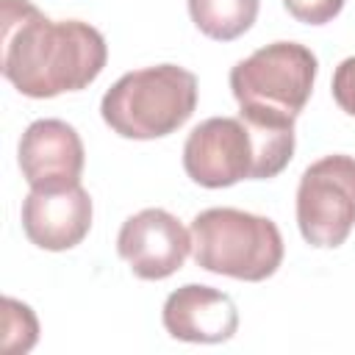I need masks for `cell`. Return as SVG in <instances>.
Instances as JSON below:
<instances>
[{"label": "cell", "instance_id": "9", "mask_svg": "<svg viewBox=\"0 0 355 355\" xmlns=\"http://www.w3.org/2000/svg\"><path fill=\"white\" fill-rule=\"evenodd\" d=\"M19 169L31 189L72 186L83 172V141L64 119H36L19 139Z\"/></svg>", "mask_w": 355, "mask_h": 355}, {"label": "cell", "instance_id": "6", "mask_svg": "<svg viewBox=\"0 0 355 355\" xmlns=\"http://www.w3.org/2000/svg\"><path fill=\"white\" fill-rule=\"evenodd\" d=\"M297 225L311 247H338L355 227V158L324 155L297 186Z\"/></svg>", "mask_w": 355, "mask_h": 355}, {"label": "cell", "instance_id": "10", "mask_svg": "<svg viewBox=\"0 0 355 355\" xmlns=\"http://www.w3.org/2000/svg\"><path fill=\"white\" fill-rule=\"evenodd\" d=\"M164 327L172 338L191 344H219L239 330V311L233 300L211 286L186 283L164 302Z\"/></svg>", "mask_w": 355, "mask_h": 355}, {"label": "cell", "instance_id": "12", "mask_svg": "<svg viewBox=\"0 0 355 355\" xmlns=\"http://www.w3.org/2000/svg\"><path fill=\"white\" fill-rule=\"evenodd\" d=\"M39 338V322L33 311L14 300L3 297V352L6 355H19L28 352Z\"/></svg>", "mask_w": 355, "mask_h": 355}, {"label": "cell", "instance_id": "8", "mask_svg": "<svg viewBox=\"0 0 355 355\" xmlns=\"http://www.w3.org/2000/svg\"><path fill=\"white\" fill-rule=\"evenodd\" d=\"M92 227V197L80 183L31 189L22 200V230L31 244L50 252L78 247Z\"/></svg>", "mask_w": 355, "mask_h": 355}, {"label": "cell", "instance_id": "3", "mask_svg": "<svg viewBox=\"0 0 355 355\" xmlns=\"http://www.w3.org/2000/svg\"><path fill=\"white\" fill-rule=\"evenodd\" d=\"M197 108V78L178 64L122 75L100 103L103 122L122 139H161L189 122Z\"/></svg>", "mask_w": 355, "mask_h": 355}, {"label": "cell", "instance_id": "2", "mask_svg": "<svg viewBox=\"0 0 355 355\" xmlns=\"http://www.w3.org/2000/svg\"><path fill=\"white\" fill-rule=\"evenodd\" d=\"M294 155V122L241 114L200 122L183 144L186 175L205 189L280 175Z\"/></svg>", "mask_w": 355, "mask_h": 355}, {"label": "cell", "instance_id": "4", "mask_svg": "<svg viewBox=\"0 0 355 355\" xmlns=\"http://www.w3.org/2000/svg\"><path fill=\"white\" fill-rule=\"evenodd\" d=\"M194 263L236 280H266L283 263V236L266 216L239 208H208L191 219Z\"/></svg>", "mask_w": 355, "mask_h": 355}, {"label": "cell", "instance_id": "11", "mask_svg": "<svg viewBox=\"0 0 355 355\" xmlns=\"http://www.w3.org/2000/svg\"><path fill=\"white\" fill-rule=\"evenodd\" d=\"M189 17L200 33L216 42H233L247 33L258 17V0H186Z\"/></svg>", "mask_w": 355, "mask_h": 355}, {"label": "cell", "instance_id": "13", "mask_svg": "<svg viewBox=\"0 0 355 355\" xmlns=\"http://www.w3.org/2000/svg\"><path fill=\"white\" fill-rule=\"evenodd\" d=\"M286 11L305 25H324L344 8V0H283Z\"/></svg>", "mask_w": 355, "mask_h": 355}, {"label": "cell", "instance_id": "14", "mask_svg": "<svg viewBox=\"0 0 355 355\" xmlns=\"http://www.w3.org/2000/svg\"><path fill=\"white\" fill-rule=\"evenodd\" d=\"M333 100L341 111L355 116V55L344 58L333 72Z\"/></svg>", "mask_w": 355, "mask_h": 355}, {"label": "cell", "instance_id": "7", "mask_svg": "<svg viewBox=\"0 0 355 355\" xmlns=\"http://www.w3.org/2000/svg\"><path fill=\"white\" fill-rule=\"evenodd\" d=\"M116 252L141 280L175 275L191 252V233L164 208H144L128 216L116 236Z\"/></svg>", "mask_w": 355, "mask_h": 355}, {"label": "cell", "instance_id": "1", "mask_svg": "<svg viewBox=\"0 0 355 355\" xmlns=\"http://www.w3.org/2000/svg\"><path fill=\"white\" fill-rule=\"evenodd\" d=\"M0 31L3 75L33 100L86 89L108 61L97 28L80 19L53 22L28 0H3Z\"/></svg>", "mask_w": 355, "mask_h": 355}, {"label": "cell", "instance_id": "5", "mask_svg": "<svg viewBox=\"0 0 355 355\" xmlns=\"http://www.w3.org/2000/svg\"><path fill=\"white\" fill-rule=\"evenodd\" d=\"M316 69V55L305 44L272 42L230 69V92L241 114L294 122L311 97Z\"/></svg>", "mask_w": 355, "mask_h": 355}]
</instances>
